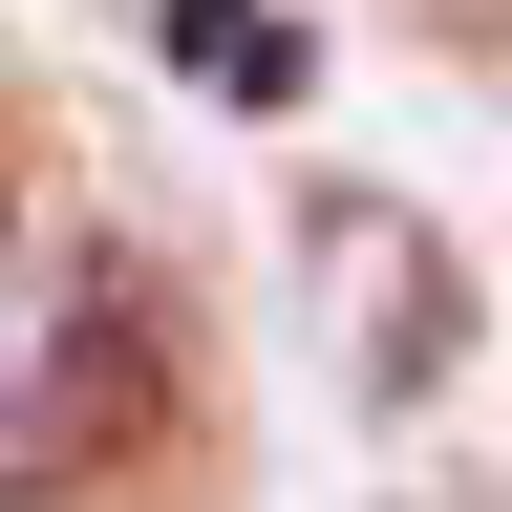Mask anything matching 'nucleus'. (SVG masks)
Masks as SVG:
<instances>
[{
	"instance_id": "nucleus-2",
	"label": "nucleus",
	"mask_w": 512,
	"mask_h": 512,
	"mask_svg": "<svg viewBox=\"0 0 512 512\" xmlns=\"http://www.w3.org/2000/svg\"><path fill=\"white\" fill-rule=\"evenodd\" d=\"M0 256H22V192H0Z\"/></svg>"
},
{
	"instance_id": "nucleus-1",
	"label": "nucleus",
	"mask_w": 512,
	"mask_h": 512,
	"mask_svg": "<svg viewBox=\"0 0 512 512\" xmlns=\"http://www.w3.org/2000/svg\"><path fill=\"white\" fill-rule=\"evenodd\" d=\"M171 64H192V86H256V107H299V22H278V0H171Z\"/></svg>"
}]
</instances>
